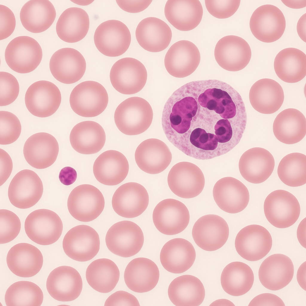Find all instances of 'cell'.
I'll return each instance as SVG.
<instances>
[{
    "label": "cell",
    "instance_id": "obj_1",
    "mask_svg": "<svg viewBox=\"0 0 306 306\" xmlns=\"http://www.w3.org/2000/svg\"><path fill=\"white\" fill-rule=\"evenodd\" d=\"M221 88H205L199 94L189 92L200 106L214 111L222 118L237 122L243 121L247 113L241 97L235 89L229 94L230 92Z\"/></svg>",
    "mask_w": 306,
    "mask_h": 306
},
{
    "label": "cell",
    "instance_id": "obj_2",
    "mask_svg": "<svg viewBox=\"0 0 306 306\" xmlns=\"http://www.w3.org/2000/svg\"><path fill=\"white\" fill-rule=\"evenodd\" d=\"M153 118V112L149 103L137 97L128 98L117 107L114 120L118 129L128 135L141 134L149 127Z\"/></svg>",
    "mask_w": 306,
    "mask_h": 306
},
{
    "label": "cell",
    "instance_id": "obj_3",
    "mask_svg": "<svg viewBox=\"0 0 306 306\" xmlns=\"http://www.w3.org/2000/svg\"><path fill=\"white\" fill-rule=\"evenodd\" d=\"M108 95L104 86L93 81L82 82L72 90L69 102L71 108L78 115L93 117L101 114L106 108Z\"/></svg>",
    "mask_w": 306,
    "mask_h": 306
},
{
    "label": "cell",
    "instance_id": "obj_4",
    "mask_svg": "<svg viewBox=\"0 0 306 306\" xmlns=\"http://www.w3.org/2000/svg\"><path fill=\"white\" fill-rule=\"evenodd\" d=\"M106 246L113 253L123 258L137 253L144 243L143 232L140 227L129 221H123L113 224L106 233Z\"/></svg>",
    "mask_w": 306,
    "mask_h": 306
},
{
    "label": "cell",
    "instance_id": "obj_5",
    "mask_svg": "<svg viewBox=\"0 0 306 306\" xmlns=\"http://www.w3.org/2000/svg\"><path fill=\"white\" fill-rule=\"evenodd\" d=\"M8 66L19 73H29L40 64L42 51L39 43L27 36H20L12 39L8 44L4 53Z\"/></svg>",
    "mask_w": 306,
    "mask_h": 306
},
{
    "label": "cell",
    "instance_id": "obj_6",
    "mask_svg": "<svg viewBox=\"0 0 306 306\" xmlns=\"http://www.w3.org/2000/svg\"><path fill=\"white\" fill-rule=\"evenodd\" d=\"M265 216L269 223L279 228L293 225L298 219L300 207L296 198L287 191L279 189L269 194L264 204Z\"/></svg>",
    "mask_w": 306,
    "mask_h": 306
},
{
    "label": "cell",
    "instance_id": "obj_7",
    "mask_svg": "<svg viewBox=\"0 0 306 306\" xmlns=\"http://www.w3.org/2000/svg\"><path fill=\"white\" fill-rule=\"evenodd\" d=\"M104 196L95 186L89 184L79 185L70 193L67 201L68 210L76 219L92 221L102 212L105 206Z\"/></svg>",
    "mask_w": 306,
    "mask_h": 306
},
{
    "label": "cell",
    "instance_id": "obj_8",
    "mask_svg": "<svg viewBox=\"0 0 306 306\" xmlns=\"http://www.w3.org/2000/svg\"><path fill=\"white\" fill-rule=\"evenodd\" d=\"M147 77L146 68L138 60L125 57L116 62L110 73L111 83L118 92L124 94H136L145 85Z\"/></svg>",
    "mask_w": 306,
    "mask_h": 306
},
{
    "label": "cell",
    "instance_id": "obj_9",
    "mask_svg": "<svg viewBox=\"0 0 306 306\" xmlns=\"http://www.w3.org/2000/svg\"><path fill=\"white\" fill-rule=\"evenodd\" d=\"M63 224L59 216L47 209H39L30 213L25 222V229L28 238L37 244L47 245L56 241L63 230Z\"/></svg>",
    "mask_w": 306,
    "mask_h": 306
},
{
    "label": "cell",
    "instance_id": "obj_10",
    "mask_svg": "<svg viewBox=\"0 0 306 306\" xmlns=\"http://www.w3.org/2000/svg\"><path fill=\"white\" fill-rule=\"evenodd\" d=\"M250 27L253 36L259 40L271 43L279 39L284 33L286 25L281 10L272 4L263 5L252 13Z\"/></svg>",
    "mask_w": 306,
    "mask_h": 306
},
{
    "label": "cell",
    "instance_id": "obj_11",
    "mask_svg": "<svg viewBox=\"0 0 306 306\" xmlns=\"http://www.w3.org/2000/svg\"><path fill=\"white\" fill-rule=\"evenodd\" d=\"M94 44L98 50L109 57H117L128 49L131 39L127 27L118 20H110L101 23L94 35Z\"/></svg>",
    "mask_w": 306,
    "mask_h": 306
},
{
    "label": "cell",
    "instance_id": "obj_12",
    "mask_svg": "<svg viewBox=\"0 0 306 306\" xmlns=\"http://www.w3.org/2000/svg\"><path fill=\"white\" fill-rule=\"evenodd\" d=\"M62 247L66 254L71 259L78 261L91 260L98 253L100 248V240L97 232L85 225L75 226L65 235Z\"/></svg>",
    "mask_w": 306,
    "mask_h": 306
},
{
    "label": "cell",
    "instance_id": "obj_13",
    "mask_svg": "<svg viewBox=\"0 0 306 306\" xmlns=\"http://www.w3.org/2000/svg\"><path fill=\"white\" fill-rule=\"evenodd\" d=\"M171 191L177 196L191 198L199 195L203 190L205 178L200 169L187 162L178 163L172 168L167 177Z\"/></svg>",
    "mask_w": 306,
    "mask_h": 306
},
{
    "label": "cell",
    "instance_id": "obj_14",
    "mask_svg": "<svg viewBox=\"0 0 306 306\" xmlns=\"http://www.w3.org/2000/svg\"><path fill=\"white\" fill-rule=\"evenodd\" d=\"M42 182L36 173L22 170L13 177L9 186L8 195L11 203L21 209L30 208L36 204L42 195Z\"/></svg>",
    "mask_w": 306,
    "mask_h": 306
},
{
    "label": "cell",
    "instance_id": "obj_15",
    "mask_svg": "<svg viewBox=\"0 0 306 306\" xmlns=\"http://www.w3.org/2000/svg\"><path fill=\"white\" fill-rule=\"evenodd\" d=\"M228 225L225 220L215 214L199 218L194 224L192 235L196 244L202 249L212 251L221 248L229 235Z\"/></svg>",
    "mask_w": 306,
    "mask_h": 306
},
{
    "label": "cell",
    "instance_id": "obj_16",
    "mask_svg": "<svg viewBox=\"0 0 306 306\" xmlns=\"http://www.w3.org/2000/svg\"><path fill=\"white\" fill-rule=\"evenodd\" d=\"M153 223L161 233L167 235L178 234L183 231L190 219L188 208L182 202L172 198L163 200L154 208Z\"/></svg>",
    "mask_w": 306,
    "mask_h": 306
},
{
    "label": "cell",
    "instance_id": "obj_17",
    "mask_svg": "<svg viewBox=\"0 0 306 306\" xmlns=\"http://www.w3.org/2000/svg\"><path fill=\"white\" fill-rule=\"evenodd\" d=\"M238 254L244 259L256 261L264 257L272 245L271 236L268 230L258 224H251L242 229L235 240Z\"/></svg>",
    "mask_w": 306,
    "mask_h": 306
},
{
    "label": "cell",
    "instance_id": "obj_18",
    "mask_svg": "<svg viewBox=\"0 0 306 306\" xmlns=\"http://www.w3.org/2000/svg\"><path fill=\"white\" fill-rule=\"evenodd\" d=\"M25 100L26 108L30 113L39 117H46L57 110L61 103V95L55 84L42 80L33 83L29 87Z\"/></svg>",
    "mask_w": 306,
    "mask_h": 306
},
{
    "label": "cell",
    "instance_id": "obj_19",
    "mask_svg": "<svg viewBox=\"0 0 306 306\" xmlns=\"http://www.w3.org/2000/svg\"><path fill=\"white\" fill-rule=\"evenodd\" d=\"M112 205L118 215L133 218L141 215L149 203V196L145 188L134 182L124 183L115 191L112 199Z\"/></svg>",
    "mask_w": 306,
    "mask_h": 306
},
{
    "label": "cell",
    "instance_id": "obj_20",
    "mask_svg": "<svg viewBox=\"0 0 306 306\" xmlns=\"http://www.w3.org/2000/svg\"><path fill=\"white\" fill-rule=\"evenodd\" d=\"M51 72L55 78L65 84L79 80L84 74L86 63L81 53L70 48L60 49L52 56L49 62Z\"/></svg>",
    "mask_w": 306,
    "mask_h": 306
},
{
    "label": "cell",
    "instance_id": "obj_21",
    "mask_svg": "<svg viewBox=\"0 0 306 306\" xmlns=\"http://www.w3.org/2000/svg\"><path fill=\"white\" fill-rule=\"evenodd\" d=\"M82 286L79 273L75 268L67 266H59L52 271L46 283L50 295L61 302H70L77 299L81 292Z\"/></svg>",
    "mask_w": 306,
    "mask_h": 306
},
{
    "label": "cell",
    "instance_id": "obj_22",
    "mask_svg": "<svg viewBox=\"0 0 306 306\" xmlns=\"http://www.w3.org/2000/svg\"><path fill=\"white\" fill-rule=\"evenodd\" d=\"M251 51L248 43L243 38L228 35L221 39L214 50L215 59L222 68L234 71L241 70L249 63Z\"/></svg>",
    "mask_w": 306,
    "mask_h": 306
},
{
    "label": "cell",
    "instance_id": "obj_23",
    "mask_svg": "<svg viewBox=\"0 0 306 306\" xmlns=\"http://www.w3.org/2000/svg\"><path fill=\"white\" fill-rule=\"evenodd\" d=\"M212 193L219 207L231 214L244 210L250 199L247 187L240 180L232 177H224L218 180L214 186Z\"/></svg>",
    "mask_w": 306,
    "mask_h": 306
},
{
    "label": "cell",
    "instance_id": "obj_24",
    "mask_svg": "<svg viewBox=\"0 0 306 306\" xmlns=\"http://www.w3.org/2000/svg\"><path fill=\"white\" fill-rule=\"evenodd\" d=\"M59 146L53 135L44 132L37 133L30 137L23 147L24 157L31 166L38 169L47 168L56 161Z\"/></svg>",
    "mask_w": 306,
    "mask_h": 306
},
{
    "label": "cell",
    "instance_id": "obj_25",
    "mask_svg": "<svg viewBox=\"0 0 306 306\" xmlns=\"http://www.w3.org/2000/svg\"><path fill=\"white\" fill-rule=\"evenodd\" d=\"M272 154L264 148L256 147L249 149L241 156L238 167L242 177L253 183H261L272 174L275 166Z\"/></svg>",
    "mask_w": 306,
    "mask_h": 306
},
{
    "label": "cell",
    "instance_id": "obj_26",
    "mask_svg": "<svg viewBox=\"0 0 306 306\" xmlns=\"http://www.w3.org/2000/svg\"><path fill=\"white\" fill-rule=\"evenodd\" d=\"M294 273L293 263L282 254L272 255L261 264L258 272L259 281L266 288L272 290L281 289L292 280Z\"/></svg>",
    "mask_w": 306,
    "mask_h": 306
},
{
    "label": "cell",
    "instance_id": "obj_27",
    "mask_svg": "<svg viewBox=\"0 0 306 306\" xmlns=\"http://www.w3.org/2000/svg\"><path fill=\"white\" fill-rule=\"evenodd\" d=\"M135 159L138 167L143 172L156 174L164 170L172 159L167 146L156 138H150L141 142L137 147Z\"/></svg>",
    "mask_w": 306,
    "mask_h": 306
},
{
    "label": "cell",
    "instance_id": "obj_28",
    "mask_svg": "<svg viewBox=\"0 0 306 306\" xmlns=\"http://www.w3.org/2000/svg\"><path fill=\"white\" fill-rule=\"evenodd\" d=\"M200 59V53L196 45L190 41L181 40L169 48L165 57L164 65L171 75L182 78L197 68Z\"/></svg>",
    "mask_w": 306,
    "mask_h": 306
},
{
    "label": "cell",
    "instance_id": "obj_29",
    "mask_svg": "<svg viewBox=\"0 0 306 306\" xmlns=\"http://www.w3.org/2000/svg\"><path fill=\"white\" fill-rule=\"evenodd\" d=\"M10 270L18 276L28 278L38 273L43 265V259L40 250L25 243L17 244L9 250L6 257Z\"/></svg>",
    "mask_w": 306,
    "mask_h": 306
},
{
    "label": "cell",
    "instance_id": "obj_30",
    "mask_svg": "<svg viewBox=\"0 0 306 306\" xmlns=\"http://www.w3.org/2000/svg\"><path fill=\"white\" fill-rule=\"evenodd\" d=\"M128 161L121 152L109 150L101 154L96 159L93 172L97 180L108 186L117 185L122 182L128 174Z\"/></svg>",
    "mask_w": 306,
    "mask_h": 306
},
{
    "label": "cell",
    "instance_id": "obj_31",
    "mask_svg": "<svg viewBox=\"0 0 306 306\" xmlns=\"http://www.w3.org/2000/svg\"><path fill=\"white\" fill-rule=\"evenodd\" d=\"M136 39L145 50L158 52L166 49L171 41L172 33L169 25L162 20L150 17L142 20L136 30Z\"/></svg>",
    "mask_w": 306,
    "mask_h": 306
},
{
    "label": "cell",
    "instance_id": "obj_32",
    "mask_svg": "<svg viewBox=\"0 0 306 306\" xmlns=\"http://www.w3.org/2000/svg\"><path fill=\"white\" fill-rule=\"evenodd\" d=\"M196 252L192 244L183 238L170 240L163 247L160 254V262L168 271L175 274L183 273L194 263Z\"/></svg>",
    "mask_w": 306,
    "mask_h": 306
},
{
    "label": "cell",
    "instance_id": "obj_33",
    "mask_svg": "<svg viewBox=\"0 0 306 306\" xmlns=\"http://www.w3.org/2000/svg\"><path fill=\"white\" fill-rule=\"evenodd\" d=\"M158 267L152 260L139 257L131 261L126 268L124 279L128 288L134 292L143 293L153 289L159 279Z\"/></svg>",
    "mask_w": 306,
    "mask_h": 306
},
{
    "label": "cell",
    "instance_id": "obj_34",
    "mask_svg": "<svg viewBox=\"0 0 306 306\" xmlns=\"http://www.w3.org/2000/svg\"><path fill=\"white\" fill-rule=\"evenodd\" d=\"M249 98L251 105L256 111L261 114H270L280 108L284 101V94L282 87L276 81L263 78L251 87Z\"/></svg>",
    "mask_w": 306,
    "mask_h": 306
},
{
    "label": "cell",
    "instance_id": "obj_35",
    "mask_svg": "<svg viewBox=\"0 0 306 306\" xmlns=\"http://www.w3.org/2000/svg\"><path fill=\"white\" fill-rule=\"evenodd\" d=\"M164 14L168 22L176 29L188 31L200 24L203 9L198 0H168L165 5Z\"/></svg>",
    "mask_w": 306,
    "mask_h": 306
},
{
    "label": "cell",
    "instance_id": "obj_36",
    "mask_svg": "<svg viewBox=\"0 0 306 306\" xmlns=\"http://www.w3.org/2000/svg\"><path fill=\"white\" fill-rule=\"evenodd\" d=\"M73 149L79 153L91 154L99 152L104 146L106 135L102 127L92 121H85L75 125L70 134Z\"/></svg>",
    "mask_w": 306,
    "mask_h": 306
},
{
    "label": "cell",
    "instance_id": "obj_37",
    "mask_svg": "<svg viewBox=\"0 0 306 306\" xmlns=\"http://www.w3.org/2000/svg\"><path fill=\"white\" fill-rule=\"evenodd\" d=\"M274 134L280 142L287 144L297 143L306 134V119L295 108L285 109L277 116L273 126Z\"/></svg>",
    "mask_w": 306,
    "mask_h": 306
},
{
    "label": "cell",
    "instance_id": "obj_38",
    "mask_svg": "<svg viewBox=\"0 0 306 306\" xmlns=\"http://www.w3.org/2000/svg\"><path fill=\"white\" fill-rule=\"evenodd\" d=\"M168 293L172 302L176 306H198L204 300L205 290L197 277L185 275L175 279L169 285Z\"/></svg>",
    "mask_w": 306,
    "mask_h": 306
},
{
    "label": "cell",
    "instance_id": "obj_39",
    "mask_svg": "<svg viewBox=\"0 0 306 306\" xmlns=\"http://www.w3.org/2000/svg\"><path fill=\"white\" fill-rule=\"evenodd\" d=\"M56 13L53 4L48 0H30L22 6L20 18L24 27L33 33L43 32L53 22Z\"/></svg>",
    "mask_w": 306,
    "mask_h": 306
},
{
    "label": "cell",
    "instance_id": "obj_40",
    "mask_svg": "<svg viewBox=\"0 0 306 306\" xmlns=\"http://www.w3.org/2000/svg\"><path fill=\"white\" fill-rule=\"evenodd\" d=\"M89 27V16L83 9L71 7L65 10L60 16L56 25L59 38L68 43L78 42L87 35Z\"/></svg>",
    "mask_w": 306,
    "mask_h": 306
},
{
    "label": "cell",
    "instance_id": "obj_41",
    "mask_svg": "<svg viewBox=\"0 0 306 306\" xmlns=\"http://www.w3.org/2000/svg\"><path fill=\"white\" fill-rule=\"evenodd\" d=\"M274 68L276 74L283 81L297 82L306 75V55L295 48H284L276 55Z\"/></svg>",
    "mask_w": 306,
    "mask_h": 306
},
{
    "label": "cell",
    "instance_id": "obj_42",
    "mask_svg": "<svg viewBox=\"0 0 306 306\" xmlns=\"http://www.w3.org/2000/svg\"><path fill=\"white\" fill-rule=\"evenodd\" d=\"M253 273L249 265L240 261L230 263L223 270L221 282L224 290L228 294L238 296L243 295L252 287Z\"/></svg>",
    "mask_w": 306,
    "mask_h": 306
},
{
    "label": "cell",
    "instance_id": "obj_43",
    "mask_svg": "<svg viewBox=\"0 0 306 306\" xmlns=\"http://www.w3.org/2000/svg\"><path fill=\"white\" fill-rule=\"evenodd\" d=\"M118 268L112 260L101 258L92 261L88 267L86 278L89 285L95 290L106 293L111 291L120 278Z\"/></svg>",
    "mask_w": 306,
    "mask_h": 306
},
{
    "label": "cell",
    "instance_id": "obj_44",
    "mask_svg": "<svg viewBox=\"0 0 306 306\" xmlns=\"http://www.w3.org/2000/svg\"><path fill=\"white\" fill-rule=\"evenodd\" d=\"M43 294L36 284L21 281L11 284L7 289L4 300L7 306H40Z\"/></svg>",
    "mask_w": 306,
    "mask_h": 306
},
{
    "label": "cell",
    "instance_id": "obj_45",
    "mask_svg": "<svg viewBox=\"0 0 306 306\" xmlns=\"http://www.w3.org/2000/svg\"><path fill=\"white\" fill-rule=\"evenodd\" d=\"M277 174L285 185L296 187L306 183V156L302 153L289 154L281 160L277 169Z\"/></svg>",
    "mask_w": 306,
    "mask_h": 306
},
{
    "label": "cell",
    "instance_id": "obj_46",
    "mask_svg": "<svg viewBox=\"0 0 306 306\" xmlns=\"http://www.w3.org/2000/svg\"><path fill=\"white\" fill-rule=\"evenodd\" d=\"M21 125L18 118L7 111H0V144L12 143L19 138Z\"/></svg>",
    "mask_w": 306,
    "mask_h": 306
},
{
    "label": "cell",
    "instance_id": "obj_47",
    "mask_svg": "<svg viewBox=\"0 0 306 306\" xmlns=\"http://www.w3.org/2000/svg\"><path fill=\"white\" fill-rule=\"evenodd\" d=\"M21 227L20 220L13 212L0 210V244L8 243L19 234Z\"/></svg>",
    "mask_w": 306,
    "mask_h": 306
},
{
    "label": "cell",
    "instance_id": "obj_48",
    "mask_svg": "<svg viewBox=\"0 0 306 306\" xmlns=\"http://www.w3.org/2000/svg\"><path fill=\"white\" fill-rule=\"evenodd\" d=\"M19 91L18 82L10 73L0 72V106L13 102L17 97Z\"/></svg>",
    "mask_w": 306,
    "mask_h": 306
},
{
    "label": "cell",
    "instance_id": "obj_49",
    "mask_svg": "<svg viewBox=\"0 0 306 306\" xmlns=\"http://www.w3.org/2000/svg\"><path fill=\"white\" fill-rule=\"evenodd\" d=\"M240 0H205L208 12L219 19L228 18L233 15L238 8Z\"/></svg>",
    "mask_w": 306,
    "mask_h": 306
},
{
    "label": "cell",
    "instance_id": "obj_50",
    "mask_svg": "<svg viewBox=\"0 0 306 306\" xmlns=\"http://www.w3.org/2000/svg\"><path fill=\"white\" fill-rule=\"evenodd\" d=\"M16 25L15 16L8 7L0 5V40L10 36L14 31Z\"/></svg>",
    "mask_w": 306,
    "mask_h": 306
},
{
    "label": "cell",
    "instance_id": "obj_51",
    "mask_svg": "<svg viewBox=\"0 0 306 306\" xmlns=\"http://www.w3.org/2000/svg\"><path fill=\"white\" fill-rule=\"evenodd\" d=\"M104 306H140L137 298L132 294L124 291H117L109 296L105 301Z\"/></svg>",
    "mask_w": 306,
    "mask_h": 306
},
{
    "label": "cell",
    "instance_id": "obj_52",
    "mask_svg": "<svg viewBox=\"0 0 306 306\" xmlns=\"http://www.w3.org/2000/svg\"><path fill=\"white\" fill-rule=\"evenodd\" d=\"M152 0H116V2L123 10L136 13L141 12L147 8Z\"/></svg>",
    "mask_w": 306,
    "mask_h": 306
},
{
    "label": "cell",
    "instance_id": "obj_53",
    "mask_svg": "<svg viewBox=\"0 0 306 306\" xmlns=\"http://www.w3.org/2000/svg\"><path fill=\"white\" fill-rule=\"evenodd\" d=\"M248 306H285V305L282 300L278 296L272 293H265L255 296Z\"/></svg>",
    "mask_w": 306,
    "mask_h": 306
},
{
    "label": "cell",
    "instance_id": "obj_54",
    "mask_svg": "<svg viewBox=\"0 0 306 306\" xmlns=\"http://www.w3.org/2000/svg\"><path fill=\"white\" fill-rule=\"evenodd\" d=\"M13 167L12 160L8 154L0 149V186L2 185L10 177Z\"/></svg>",
    "mask_w": 306,
    "mask_h": 306
},
{
    "label": "cell",
    "instance_id": "obj_55",
    "mask_svg": "<svg viewBox=\"0 0 306 306\" xmlns=\"http://www.w3.org/2000/svg\"><path fill=\"white\" fill-rule=\"evenodd\" d=\"M77 176V172L74 169L71 167L66 166L61 170L59 177L60 181L62 184L68 186L75 181Z\"/></svg>",
    "mask_w": 306,
    "mask_h": 306
},
{
    "label": "cell",
    "instance_id": "obj_56",
    "mask_svg": "<svg viewBox=\"0 0 306 306\" xmlns=\"http://www.w3.org/2000/svg\"><path fill=\"white\" fill-rule=\"evenodd\" d=\"M306 218L300 223L297 230V236L301 245L306 248Z\"/></svg>",
    "mask_w": 306,
    "mask_h": 306
},
{
    "label": "cell",
    "instance_id": "obj_57",
    "mask_svg": "<svg viewBox=\"0 0 306 306\" xmlns=\"http://www.w3.org/2000/svg\"><path fill=\"white\" fill-rule=\"evenodd\" d=\"M306 261L303 263L298 270L296 279L298 284L304 290H306Z\"/></svg>",
    "mask_w": 306,
    "mask_h": 306
},
{
    "label": "cell",
    "instance_id": "obj_58",
    "mask_svg": "<svg viewBox=\"0 0 306 306\" xmlns=\"http://www.w3.org/2000/svg\"><path fill=\"white\" fill-rule=\"evenodd\" d=\"M306 13L303 14L299 19L297 24L298 34L304 42H306Z\"/></svg>",
    "mask_w": 306,
    "mask_h": 306
},
{
    "label": "cell",
    "instance_id": "obj_59",
    "mask_svg": "<svg viewBox=\"0 0 306 306\" xmlns=\"http://www.w3.org/2000/svg\"><path fill=\"white\" fill-rule=\"evenodd\" d=\"M287 7L294 9H301L306 6V0H281Z\"/></svg>",
    "mask_w": 306,
    "mask_h": 306
},
{
    "label": "cell",
    "instance_id": "obj_60",
    "mask_svg": "<svg viewBox=\"0 0 306 306\" xmlns=\"http://www.w3.org/2000/svg\"><path fill=\"white\" fill-rule=\"evenodd\" d=\"M209 306H235L231 301L226 299H220L212 302Z\"/></svg>",
    "mask_w": 306,
    "mask_h": 306
},
{
    "label": "cell",
    "instance_id": "obj_61",
    "mask_svg": "<svg viewBox=\"0 0 306 306\" xmlns=\"http://www.w3.org/2000/svg\"><path fill=\"white\" fill-rule=\"evenodd\" d=\"M79 5L85 6L88 5L92 3L94 0H76L71 1Z\"/></svg>",
    "mask_w": 306,
    "mask_h": 306
}]
</instances>
